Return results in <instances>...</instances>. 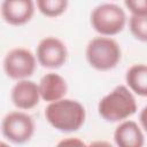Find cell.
I'll list each match as a JSON object with an SVG mask.
<instances>
[{"label": "cell", "instance_id": "obj_1", "mask_svg": "<svg viewBox=\"0 0 147 147\" xmlns=\"http://www.w3.org/2000/svg\"><path fill=\"white\" fill-rule=\"evenodd\" d=\"M47 122L57 131L74 132L79 130L86 118L84 106L72 99H62L48 103L45 108Z\"/></svg>", "mask_w": 147, "mask_h": 147}, {"label": "cell", "instance_id": "obj_5", "mask_svg": "<svg viewBox=\"0 0 147 147\" xmlns=\"http://www.w3.org/2000/svg\"><path fill=\"white\" fill-rule=\"evenodd\" d=\"M1 132L9 141L22 145L28 142L34 133V122L24 111H10L1 122Z\"/></svg>", "mask_w": 147, "mask_h": 147}, {"label": "cell", "instance_id": "obj_14", "mask_svg": "<svg viewBox=\"0 0 147 147\" xmlns=\"http://www.w3.org/2000/svg\"><path fill=\"white\" fill-rule=\"evenodd\" d=\"M129 28L137 40L147 42V15H131Z\"/></svg>", "mask_w": 147, "mask_h": 147}, {"label": "cell", "instance_id": "obj_15", "mask_svg": "<svg viewBox=\"0 0 147 147\" xmlns=\"http://www.w3.org/2000/svg\"><path fill=\"white\" fill-rule=\"evenodd\" d=\"M124 5L132 15H147V0H126Z\"/></svg>", "mask_w": 147, "mask_h": 147}, {"label": "cell", "instance_id": "obj_3", "mask_svg": "<svg viewBox=\"0 0 147 147\" xmlns=\"http://www.w3.org/2000/svg\"><path fill=\"white\" fill-rule=\"evenodd\" d=\"M85 55L92 68L99 71H108L118 64L122 51L118 42L111 37L99 36L88 41Z\"/></svg>", "mask_w": 147, "mask_h": 147}, {"label": "cell", "instance_id": "obj_16", "mask_svg": "<svg viewBox=\"0 0 147 147\" xmlns=\"http://www.w3.org/2000/svg\"><path fill=\"white\" fill-rule=\"evenodd\" d=\"M55 147H87V145L79 138H64L60 140Z\"/></svg>", "mask_w": 147, "mask_h": 147}, {"label": "cell", "instance_id": "obj_9", "mask_svg": "<svg viewBox=\"0 0 147 147\" xmlns=\"http://www.w3.org/2000/svg\"><path fill=\"white\" fill-rule=\"evenodd\" d=\"M10 99L14 106L18 109H32L39 103V100L41 99L39 86L37 83L29 79L18 80L11 88Z\"/></svg>", "mask_w": 147, "mask_h": 147}, {"label": "cell", "instance_id": "obj_7", "mask_svg": "<svg viewBox=\"0 0 147 147\" xmlns=\"http://www.w3.org/2000/svg\"><path fill=\"white\" fill-rule=\"evenodd\" d=\"M36 57L41 67L47 69H57L65 63L68 49L61 39L49 36L39 41Z\"/></svg>", "mask_w": 147, "mask_h": 147}, {"label": "cell", "instance_id": "obj_11", "mask_svg": "<svg viewBox=\"0 0 147 147\" xmlns=\"http://www.w3.org/2000/svg\"><path fill=\"white\" fill-rule=\"evenodd\" d=\"M114 140L117 147H144L145 136L134 121L121 122L114 132Z\"/></svg>", "mask_w": 147, "mask_h": 147}, {"label": "cell", "instance_id": "obj_4", "mask_svg": "<svg viewBox=\"0 0 147 147\" xmlns=\"http://www.w3.org/2000/svg\"><path fill=\"white\" fill-rule=\"evenodd\" d=\"M125 23V11L117 3H100L91 13L92 28L103 37H111L119 33L124 29Z\"/></svg>", "mask_w": 147, "mask_h": 147}, {"label": "cell", "instance_id": "obj_12", "mask_svg": "<svg viewBox=\"0 0 147 147\" xmlns=\"http://www.w3.org/2000/svg\"><path fill=\"white\" fill-rule=\"evenodd\" d=\"M125 82L132 93L147 96V64L137 63L131 65L126 71Z\"/></svg>", "mask_w": 147, "mask_h": 147}, {"label": "cell", "instance_id": "obj_6", "mask_svg": "<svg viewBox=\"0 0 147 147\" xmlns=\"http://www.w3.org/2000/svg\"><path fill=\"white\" fill-rule=\"evenodd\" d=\"M37 57L31 51L23 47L10 49L3 59L5 74L15 80H24L31 77L36 70Z\"/></svg>", "mask_w": 147, "mask_h": 147}, {"label": "cell", "instance_id": "obj_19", "mask_svg": "<svg viewBox=\"0 0 147 147\" xmlns=\"http://www.w3.org/2000/svg\"><path fill=\"white\" fill-rule=\"evenodd\" d=\"M0 147H10V146H9L7 142H5V141H1V142H0Z\"/></svg>", "mask_w": 147, "mask_h": 147}, {"label": "cell", "instance_id": "obj_2", "mask_svg": "<svg viewBox=\"0 0 147 147\" xmlns=\"http://www.w3.org/2000/svg\"><path fill=\"white\" fill-rule=\"evenodd\" d=\"M99 115L107 122H123L136 114L137 101L125 85H117L98 105Z\"/></svg>", "mask_w": 147, "mask_h": 147}, {"label": "cell", "instance_id": "obj_13", "mask_svg": "<svg viewBox=\"0 0 147 147\" xmlns=\"http://www.w3.org/2000/svg\"><path fill=\"white\" fill-rule=\"evenodd\" d=\"M36 5L42 15L47 17H57L67 10L69 2L67 0H38Z\"/></svg>", "mask_w": 147, "mask_h": 147}, {"label": "cell", "instance_id": "obj_18", "mask_svg": "<svg viewBox=\"0 0 147 147\" xmlns=\"http://www.w3.org/2000/svg\"><path fill=\"white\" fill-rule=\"evenodd\" d=\"M87 147H114V146L106 140H96L87 145Z\"/></svg>", "mask_w": 147, "mask_h": 147}, {"label": "cell", "instance_id": "obj_8", "mask_svg": "<svg viewBox=\"0 0 147 147\" xmlns=\"http://www.w3.org/2000/svg\"><path fill=\"white\" fill-rule=\"evenodd\" d=\"M34 6L31 0H5L1 3V16L8 24L20 26L32 18Z\"/></svg>", "mask_w": 147, "mask_h": 147}, {"label": "cell", "instance_id": "obj_17", "mask_svg": "<svg viewBox=\"0 0 147 147\" xmlns=\"http://www.w3.org/2000/svg\"><path fill=\"white\" fill-rule=\"evenodd\" d=\"M139 122L141 127L147 132V106L142 108V110L139 114Z\"/></svg>", "mask_w": 147, "mask_h": 147}, {"label": "cell", "instance_id": "obj_10", "mask_svg": "<svg viewBox=\"0 0 147 147\" xmlns=\"http://www.w3.org/2000/svg\"><path fill=\"white\" fill-rule=\"evenodd\" d=\"M38 86L40 98L48 103L64 99V95L68 91V84L65 79L55 72H48L44 75Z\"/></svg>", "mask_w": 147, "mask_h": 147}]
</instances>
